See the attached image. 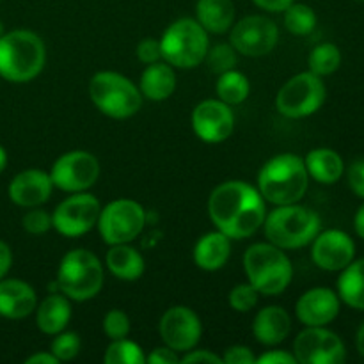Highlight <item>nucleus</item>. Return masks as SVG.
<instances>
[{
    "label": "nucleus",
    "mask_w": 364,
    "mask_h": 364,
    "mask_svg": "<svg viewBox=\"0 0 364 364\" xmlns=\"http://www.w3.org/2000/svg\"><path fill=\"white\" fill-rule=\"evenodd\" d=\"M105 364H146L144 350L134 341L121 338V340H112V343L107 347L105 355H103Z\"/></svg>",
    "instance_id": "32"
},
{
    "label": "nucleus",
    "mask_w": 364,
    "mask_h": 364,
    "mask_svg": "<svg viewBox=\"0 0 364 364\" xmlns=\"http://www.w3.org/2000/svg\"><path fill=\"white\" fill-rule=\"evenodd\" d=\"M105 265L114 277L121 281H137L144 274V258L128 244L110 245L105 256Z\"/></svg>",
    "instance_id": "25"
},
{
    "label": "nucleus",
    "mask_w": 364,
    "mask_h": 364,
    "mask_svg": "<svg viewBox=\"0 0 364 364\" xmlns=\"http://www.w3.org/2000/svg\"><path fill=\"white\" fill-rule=\"evenodd\" d=\"M139 89H141V95L151 102H164L171 98L176 91V73L173 66L160 60L148 64V68L141 75Z\"/></svg>",
    "instance_id": "24"
},
{
    "label": "nucleus",
    "mask_w": 364,
    "mask_h": 364,
    "mask_svg": "<svg viewBox=\"0 0 364 364\" xmlns=\"http://www.w3.org/2000/svg\"><path fill=\"white\" fill-rule=\"evenodd\" d=\"M27 364H59L55 355L52 352H38V354L31 355V358L25 359Z\"/></svg>",
    "instance_id": "46"
},
{
    "label": "nucleus",
    "mask_w": 364,
    "mask_h": 364,
    "mask_svg": "<svg viewBox=\"0 0 364 364\" xmlns=\"http://www.w3.org/2000/svg\"><path fill=\"white\" fill-rule=\"evenodd\" d=\"M309 187L304 159L294 153H281L263 164L258 174V191L267 203L281 206L299 203Z\"/></svg>",
    "instance_id": "2"
},
{
    "label": "nucleus",
    "mask_w": 364,
    "mask_h": 364,
    "mask_svg": "<svg viewBox=\"0 0 364 364\" xmlns=\"http://www.w3.org/2000/svg\"><path fill=\"white\" fill-rule=\"evenodd\" d=\"M205 63L212 73H224V71L235 70L238 63V52L233 48L231 43H219V45L208 48Z\"/></svg>",
    "instance_id": "33"
},
{
    "label": "nucleus",
    "mask_w": 364,
    "mask_h": 364,
    "mask_svg": "<svg viewBox=\"0 0 364 364\" xmlns=\"http://www.w3.org/2000/svg\"><path fill=\"white\" fill-rule=\"evenodd\" d=\"M291 331V318L281 306H267L259 309L252 322V334L256 341L265 347H276L287 340Z\"/></svg>",
    "instance_id": "21"
},
{
    "label": "nucleus",
    "mask_w": 364,
    "mask_h": 364,
    "mask_svg": "<svg viewBox=\"0 0 364 364\" xmlns=\"http://www.w3.org/2000/svg\"><path fill=\"white\" fill-rule=\"evenodd\" d=\"M338 297L352 309L364 311V258L354 259L341 270L338 279Z\"/></svg>",
    "instance_id": "28"
},
{
    "label": "nucleus",
    "mask_w": 364,
    "mask_h": 364,
    "mask_svg": "<svg viewBox=\"0 0 364 364\" xmlns=\"http://www.w3.org/2000/svg\"><path fill=\"white\" fill-rule=\"evenodd\" d=\"M359 2H364V0H359Z\"/></svg>",
    "instance_id": "51"
},
{
    "label": "nucleus",
    "mask_w": 364,
    "mask_h": 364,
    "mask_svg": "<svg viewBox=\"0 0 364 364\" xmlns=\"http://www.w3.org/2000/svg\"><path fill=\"white\" fill-rule=\"evenodd\" d=\"M208 48V32L194 18H180L173 21L160 38L162 59L180 70H192L205 63Z\"/></svg>",
    "instance_id": "6"
},
{
    "label": "nucleus",
    "mask_w": 364,
    "mask_h": 364,
    "mask_svg": "<svg viewBox=\"0 0 364 364\" xmlns=\"http://www.w3.org/2000/svg\"><path fill=\"white\" fill-rule=\"evenodd\" d=\"M256 364H297V359L290 352L270 350L256 358Z\"/></svg>",
    "instance_id": "43"
},
{
    "label": "nucleus",
    "mask_w": 364,
    "mask_h": 364,
    "mask_svg": "<svg viewBox=\"0 0 364 364\" xmlns=\"http://www.w3.org/2000/svg\"><path fill=\"white\" fill-rule=\"evenodd\" d=\"M279 41V28L270 18L251 14L233 23L230 43L238 55L263 57L272 52Z\"/></svg>",
    "instance_id": "13"
},
{
    "label": "nucleus",
    "mask_w": 364,
    "mask_h": 364,
    "mask_svg": "<svg viewBox=\"0 0 364 364\" xmlns=\"http://www.w3.org/2000/svg\"><path fill=\"white\" fill-rule=\"evenodd\" d=\"M308 174L315 181L323 185H334L341 180L345 173L343 159L331 148H316L304 159Z\"/></svg>",
    "instance_id": "26"
},
{
    "label": "nucleus",
    "mask_w": 364,
    "mask_h": 364,
    "mask_svg": "<svg viewBox=\"0 0 364 364\" xmlns=\"http://www.w3.org/2000/svg\"><path fill=\"white\" fill-rule=\"evenodd\" d=\"M53 187L64 192H85L98 181L100 162L92 153L75 149L60 155L50 169Z\"/></svg>",
    "instance_id": "11"
},
{
    "label": "nucleus",
    "mask_w": 364,
    "mask_h": 364,
    "mask_svg": "<svg viewBox=\"0 0 364 364\" xmlns=\"http://www.w3.org/2000/svg\"><path fill=\"white\" fill-rule=\"evenodd\" d=\"M196 20L210 34H224L235 23L233 0H198Z\"/></svg>",
    "instance_id": "27"
},
{
    "label": "nucleus",
    "mask_w": 364,
    "mask_h": 364,
    "mask_svg": "<svg viewBox=\"0 0 364 364\" xmlns=\"http://www.w3.org/2000/svg\"><path fill=\"white\" fill-rule=\"evenodd\" d=\"M80 348H82L80 336H78L77 333H73V331H66V329H64L63 333L55 334L53 341L50 343V352L55 355L59 363L75 359L78 354H80Z\"/></svg>",
    "instance_id": "34"
},
{
    "label": "nucleus",
    "mask_w": 364,
    "mask_h": 364,
    "mask_svg": "<svg viewBox=\"0 0 364 364\" xmlns=\"http://www.w3.org/2000/svg\"><path fill=\"white\" fill-rule=\"evenodd\" d=\"M231 255V238L223 231H210L203 235L194 245L196 265L206 272L220 270L228 263Z\"/></svg>",
    "instance_id": "22"
},
{
    "label": "nucleus",
    "mask_w": 364,
    "mask_h": 364,
    "mask_svg": "<svg viewBox=\"0 0 364 364\" xmlns=\"http://www.w3.org/2000/svg\"><path fill=\"white\" fill-rule=\"evenodd\" d=\"M244 269L249 283L267 297L281 295L294 279V265L284 249L270 242H258L245 251Z\"/></svg>",
    "instance_id": "4"
},
{
    "label": "nucleus",
    "mask_w": 364,
    "mask_h": 364,
    "mask_svg": "<svg viewBox=\"0 0 364 364\" xmlns=\"http://www.w3.org/2000/svg\"><path fill=\"white\" fill-rule=\"evenodd\" d=\"M6 166H7V153L6 149H4V146H0V173L6 169Z\"/></svg>",
    "instance_id": "49"
},
{
    "label": "nucleus",
    "mask_w": 364,
    "mask_h": 364,
    "mask_svg": "<svg viewBox=\"0 0 364 364\" xmlns=\"http://www.w3.org/2000/svg\"><path fill=\"white\" fill-rule=\"evenodd\" d=\"M21 226L31 235H45L52 228V215L48 212H45V210L34 206V208H31L23 215Z\"/></svg>",
    "instance_id": "37"
},
{
    "label": "nucleus",
    "mask_w": 364,
    "mask_h": 364,
    "mask_svg": "<svg viewBox=\"0 0 364 364\" xmlns=\"http://www.w3.org/2000/svg\"><path fill=\"white\" fill-rule=\"evenodd\" d=\"M146 212L134 199H116L100 210L98 226L103 242L109 245L130 244L142 233Z\"/></svg>",
    "instance_id": "10"
},
{
    "label": "nucleus",
    "mask_w": 364,
    "mask_h": 364,
    "mask_svg": "<svg viewBox=\"0 0 364 364\" xmlns=\"http://www.w3.org/2000/svg\"><path fill=\"white\" fill-rule=\"evenodd\" d=\"M103 333L110 341L127 338L130 334V318L127 313L121 309H110L103 318Z\"/></svg>",
    "instance_id": "35"
},
{
    "label": "nucleus",
    "mask_w": 364,
    "mask_h": 364,
    "mask_svg": "<svg viewBox=\"0 0 364 364\" xmlns=\"http://www.w3.org/2000/svg\"><path fill=\"white\" fill-rule=\"evenodd\" d=\"M215 91L220 102L228 103L230 107H235L240 105V103H244L249 98L251 84H249V78L242 71L230 70L219 75Z\"/></svg>",
    "instance_id": "29"
},
{
    "label": "nucleus",
    "mask_w": 364,
    "mask_h": 364,
    "mask_svg": "<svg viewBox=\"0 0 364 364\" xmlns=\"http://www.w3.org/2000/svg\"><path fill=\"white\" fill-rule=\"evenodd\" d=\"M354 230H355V233H358V237L363 238V240H364V203L361 206H359L358 212H355Z\"/></svg>",
    "instance_id": "47"
},
{
    "label": "nucleus",
    "mask_w": 364,
    "mask_h": 364,
    "mask_svg": "<svg viewBox=\"0 0 364 364\" xmlns=\"http://www.w3.org/2000/svg\"><path fill=\"white\" fill-rule=\"evenodd\" d=\"M53 183L50 174L39 169L21 171L9 183V199L21 208H34L46 203L52 196Z\"/></svg>",
    "instance_id": "19"
},
{
    "label": "nucleus",
    "mask_w": 364,
    "mask_h": 364,
    "mask_svg": "<svg viewBox=\"0 0 364 364\" xmlns=\"http://www.w3.org/2000/svg\"><path fill=\"white\" fill-rule=\"evenodd\" d=\"M13 265V251L4 240H0V279L7 276Z\"/></svg>",
    "instance_id": "45"
},
{
    "label": "nucleus",
    "mask_w": 364,
    "mask_h": 364,
    "mask_svg": "<svg viewBox=\"0 0 364 364\" xmlns=\"http://www.w3.org/2000/svg\"><path fill=\"white\" fill-rule=\"evenodd\" d=\"M347 178L352 192H354L358 198L364 199V159L355 160V162L348 167Z\"/></svg>",
    "instance_id": "40"
},
{
    "label": "nucleus",
    "mask_w": 364,
    "mask_h": 364,
    "mask_svg": "<svg viewBox=\"0 0 364 364\" xmlns=\"http://www.w3.org/2000/svg\"><path fill=\"white\" fill-rule=\"evenodd\" d=\"M103 265L87 249H73L60 259L57 287L70 301L85 302L95 299L103 287Z\"/></svg>",
    "instance_id": "7"
},
{
    "label": "nucleus",
    "mask_w": 364,
    "mask_h": 364,
    "mask_svg": "<svg viewBox=\"0 0 364 364\" xmlns=\"http://www.w3.org/2000/svg\"><path fill=\"white\" fill-rule=\"evenodd\" d=\"M309 71L318 77H327L341 66V52L334 43H322L309 53Z\"/></svg>",
    "instance_id": "30"
},
{
    "label": "nucleus",
    "mask_w": 364,
    "mask_h": 364,
    "mask_svg": "<svg viewBox=\"0 0 364 364\" xmlns=\"http://www.w3.org/2000/svg\"><path fill=\"white\" fill-rule=\"evenodd\" d=\"M311 244L313 262L327 272H341L355 258L354 240L341 230L320 231Z\"/></svg>",
    "instance_id": "17"
},
{
    "label": "nucleus",
    "mask_w": 364,
    "mask_h": 364,
    "mask_svg": "<svg viewBox=\"0 0 364 364\" xmlns=\"http://www.w3.org/2000/svg\"><path fill=\"white\" fill-rule=\"evenodd\" d=\"M258 290H256L251 283L237 284V287L230 291V306L235 311L247 313L251 311V309H255V306L258 304Z\"/></svg>",
    "instance_id": "36"
},
{
    "label": "nucleus",
    "mask_w": 364,
    "mask_h": 364,
    "mask_svg": "<svg viewBox=\"0 0 364 364\" xmlns=\"http://www.w3.org/2000/svg\"><path fill=\"white\" fill-rule=\"evenodd\" d=\"M89 96L96 109L112 119H128L142 107L141 89L116 71H98L92 75Z\"/></svg>",
    "instance_id": "8"
},
{
    "label": "nucleus",
    "mask_w": 364,
    "mask_h": 364,
    "mask_svg": "<svg viewBox=\"0 0 364 364\" xmlns=\"http://www.w3.org/2000/svg\"><path fill=\"white\" fill-rule=\"evenodd\" d=\"M284 13V27L290 34L295 36H308L315 31L316 27V13L313 7L306 4L294 2L290 7L283 11Z\"/></svg>",
    "instance_id": "31"
},
{
    "label": "nucleus",
    "mask_w": 364,
    "mask_h": 364,
    "mask_svg": "<svg viewBox=\"0 0 364 364\" xmlns=\"http://www.w3.org/2000/svg\"><path fill=\"white\" fill-rule=\"evenodd\" d=\"M223 363L226 364H256V358L252 350L244 345H235L228 348L226 354L223 355Z\"/></svg>",
    "instance_id": "39"
},
{
    "label": "nucleus",
    "mask_w": 364,
    "mask_h": 364,
    "mask_svg": "<svg viewBox=\"0 0 364 364\" xmlns=\"http://www.w3.org/2000/svg\"><path fill=\"white\" fill-rule=\"evenodd\" d=\"M327 96L322 77L304 71L284 82L277 91L276 109L281 116L290 119H302L318 112Z\"/></svg>",
    "instance_id": "9"
},
{
    "label": "nucleus",
    "mask_w": 364,
    "mask_h": 364,
    "mask_svg": "<svg viewBox=\"0 0 364 364\" xmlns=\"http://www.w3.org/2000/svg\"><path fill=\"white\" fill-rule=\"evenodd\" d=\"M259 9L269 11V13H283L287 7H290L295 0H252Z\"/></svg>",
    "instance_id": "44"
},
{
    "label": "nucleus",
    "mask_w": 364,
    "mask_h": 364,
    "mask_svg": "<svg viewBox=\"0 0 364 364\" xmlns=\"http://www.w3.org/2000/svg\"><path fill=\"white\" fill-rule=\"evenodd\" d=\"M192 130L206 144H219L231 137L235 130V114L228 103L217 100H205L191 116Z\"/></svg>",
    "instance_id": "16"
},
{
    "label": "nucleus",
    "mask_w": 364,
    "mask_h": 364,
    "mask_svg": "<svg viewBox=\"0 0 364 364\" xmlns=\"http://www.w3.org/2000/svg\"><path fill=\"white\" fill-rule=\"evenodd\" d=\"M294 355L301 364H341L347 359V348L333 331L306 327L295 338Z\"/></svg>",
    "instance_id": "14"
},
{
    "label": "nucleus",
    "mask_w": 364,
    "mask_h": 364,
    "mask_svg": "<svg viewBox=\"0 0 364 364\" xmlns=\"http://www.w3.org/2000/svg\"><path fill=\"white\" fill-rule=\"evenodd\" d=\"M46 63V48L36 32L18 28L0 38V77L25 84L38 77Z\"/></svg>",
    "instance_id": "3"
},
{
    "label": "nucleus",
    "mask_w": 364,
    "mask_h": 364,
    "mask_svg": "<svg viewBox=\"0 0 364 364\" xmlns=\"http://www.w3.org/2000/svg\"><path fill=\"white\" fill-rule=\"evenodd\" d=\"M355 347H358L359 355L364 359V323L359 327L358 331V336H355Z\"/></svg>",
    "instance_id": "48"
},
{
    "label": "nucleus",
    "mask_w": 364,
    "mask_h": 364,
    "mask_svg": "<svg viewBox=\"0 0 364 364\" xmlns=\"http://www.w3.org/2000/svg\"><path fill=\"white\" fill-rule=\"evenodd\" d=\"M208 215L213 226L226 237L245 240L263 226L267 217L265 199L247 181H224L210 194Z\"/></svg>",
    "instance_id": "1"
},
{
    "label": "nucleus",
    "mask_w": 364,
    "mask_h": 364,
    "mask_svg": "<svg viewBox=\"0 0 364 364\" xmlns=\"http://www.w3.org/2000/svg\"><path fill=\"white\" fill-rule=\"evenodd\" d=\"M137 57L141 63L144 64H153L156 60L162 59V50H160V41L153 38H146L142 39L141 43L137 45Z\"/></svg>",
    "instance_id": "38"
},
{
    "label": "nucleus",
    "mask_w": 364,
    "mask_h": 364,
    "mask_svg": "<svg viewBox=\"0 0 364 364\" xmlns=\"http://www.w3.org/2000/svg\"><path fill=\"white\" fill-rule=\"evenodd\" d=\"M71 320V304L70 299L60 291L50 294L41 301V304L36 306V326L41 333L48 336L63 333Z\"/></svg>",
    "instance_id": "23"
},
{
    "label": "nucleus",
    "mask_w": 364,
    "mask_h": 364,
    "mask_svg": "<svg viewBox=\"0 0 364 364\" xmlns=\"http://www.w3.org/2000/svg\"><path fill=\"white\" fill-rule=\"evenodd\" d=\"M159 331L164 345L180 354L196 348L201 340L203 326L199 316L191 308L173 306L160 318Z\"/></svg>",
    "instance_id": "15"
},
{
    "label": "nucleus",
    "mask_w": 364,
    "mask_h": 364,
    "mask_svg": "<svg viewBox=\"0 0 364 364\" xmlns=\"http://www.w3.org/2000/svg\"><path fill=\"white\" fill-rule=\"evenodd\" d=\"M180 363V355L176 350L166 347H159L151 352L149 355H146V364H176Z\"/></svg>",
    "instance_id": "42"
},
{
    "label": "nucleus",
    "mask_w": 364,
    "mask_h": 364,
    "mask_svg": "<svg viewBox=\"0 0 364 364\" xmlns=\"http://www.w3.org/2000/svg\"><path fill=\"white\" fill-rule=\"evenodd\" d=\"M180 363L185 364H223V358L210 350H188L185 352L183 358H180Z\"/></svg>",
    "instance_id": "41"
},
{
    "label": "nucleus",
    "mask_w": 364,
    "mask_h": 364,
    "mask_svg": "<svg viewBox=\"0 0 364 364\" xmlns=\"http://www.w3.org/2000/svg\"><path fill=\"white\" fill-rule=\"evenodd\" d=\"M263 230L270 244L281 249H301L311 244L322 231V220L311 208L294 203L267 213Z\"/></svg>",
    "instance_id": "5"
},
{
    "label": "nucleus",
    "mask_w": 364,
    "mask_h": 364,
    "mask_svg": "<svg viewBox=\"0 0 364 364\" xmlns=\"http://www.w3.org/2000/svg\"><path fill=\"white\" fill-rule=\"evenodd\" d=\"M38 306L34 288L20 279H0V316L21 320Z\"/></svg>",
    "instance_id": "20"
},
{
    "label": "nucleus",
    "mask_w": 364,
    "mask_h": 364,
    "mask_svg": "<svg viewBox=\"0 0 364 364\" xmlns=\"http://www.w3.org/2000/svg\"><path fill=\"white\" fill-rule=\"evenodd\" d=\"M341 299L331 288H311L299 297L295 311L306 327H326L340 315Z\"/></svg>",
    "instance_id": "18"
},
{
    "label": "nucleus",
    "mask_w": 364,
    "mask_h": 364,
    "mask_svg": "<svg viewBox=\"0 0 364 364\" xmlns=\"http://www.w3.org/2000/svg\"><path fill=\"white\" fill-rule=\"evenodd\" d=\"M100 201L92 194L73 192L52 213V228L63 237L77 238L89 233L100 217Z\"/></svg>",
    "instance_id": "12"
},
{
    "label": "nucleus",
    "mask_w": 364,
    "mask_h": 364,
    "mask_svg": "<svg viewBox=\"0 0 364 364\" xmlns=\"http://www.w3.org/2000/svg\"><path fill=\"white\" fill-rule=\"evenodd\" d=\"M4 34H6V31H4V23H2V21H0V38H2Z\"/></svg>",
    "instance_id": "50"
}]
</instances>
